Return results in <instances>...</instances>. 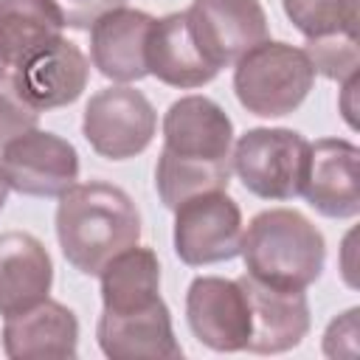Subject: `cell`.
Instances as JSON below:
<instances>
[{
  "mask_svg": "<svg viewBox=\"0 0 360 360\" xmlns=\"http://www.w3.org/2000/svg\"><path fill=\"white\" fill-rule=\"evenodd\" d=\"M233 124L208 96H183L163 115V149L155 166L160 202L174 211L183 200L228 188Z\"/></svg>",
  "mask_w": 360,
  "mask_h": 360,
  "instance_id": "1",
  "label": "cell"
},
{
  "mask_svg": "<svg viewBox=\"0 0 360 360\" xmlns=\"http://www.w3.org/2000/svg\"><path fill=\"white\" fill-rule=\"evenodd\" d=\"M56 239L68 264L98 276L112 256L138 245L141 214L132 197L112 183H73L56 205Z\"/></svg>",
  "mask_w": 360,
  "mask_h": 360,
  "instance_id": "2",
  "label": "cell"
},
{
  "mask_svg": "<svg viewBox=\"0 0 360 360\" xmlns=\"http://www.w3.org/2000/svg\"><path fill=\"white\" fill-rule=\"evenodd\" d=\"M245 273L276 290H307L326 262L323 233L295 208L259 211L242 231Z\"/></svg>",
  "mask_w": 360,
  "mask_h": 360,
  "instance_id": "3",
  "label": "cell"
},
{
  "mask_svg": "<svg viewBox=\"0 0 360 360\" xmlns=\"http://www.w3.org/2000/svg\"><path fill=\"white\" fill-rule=\"evenodd\" d=\"M315 84V68L304 48L264 39L233 62V93L259 118H281L304 104Z\"/></svg>",
  "mask_w": 360,
  "mask_h": 360,
  "instance_id": "4",
  "label": "cell"
},
{
  "mask_svg": "<svg viewBox=\"0 0 360 360\" xmlns=\"http://www.w3.org/2000/svg\"><path fill=\"white\" fill-rule=\"evenodd\" d=\"M307 152L309 141L295 129L256 127L236 141L231 152V169L250 194L284 202L301 194Z\"/></svg>",
  "mask_w": 360,
  "mask_h": 360,
  "instance_id": "5",
  "label": "cell"
},
{
  "mask_svg": "<svg viewBox=\"0 0 360 360\" xmlns=\"http://www.w3.org/2000/svg\"><path fill=\"white\" fill-rule=\"evenodd\" d=\"M82 132L101 158L129 160L152 143L158 132V112L141 90L112 84L90 96L82 115Z\"/></svg>",
  "mask_w": 360,
  "mask_h": 360,
  "instance_id": "6",
  "label": "cell"
},
{
  "mask_svg": "<svg viewBox=\"0 0 360 360\" xmlns=\"http://www.w3.org/2000/svg\"><path fill=\"white\" fill-rule=\"evenodd\" d=\"M242 231V211L225 188L194 194L174 208V253L188 267L236 259Z\"/></svg>",
  "mask_w": 360,
  "mask_h": 360,
  "instance_id": "7",
  "label": "cell"
},
{
  "mask_svg": "<svg viewBox=\"0 0 360 360\" xmlns=\"http://www.w3.org/2000/svg\"><path fill=\"white\" fill-rule=\"evenodd\" d=\"M0 172L17 194L62 197L79 180V152L70 141L34 127L3 146Z\"/></svg>",
  "mask_w": 360,
  "mask_h": 360,
  "instance_id": "8",
  "label": "cell"
},
{
  "mask_svg": "<svg viewBox=\"0 0 360 360\" xmlns=\"http://www.w3.org/2000/svg\"><path fill=\"white\" fill-rule=\"evenodd\" d=\"M186 323L214 352H245L250 340V301L239 278L200 276L186 292Z\"/></svg>",
  "mask_w": 360,
  "mask_h": 360,
  "instance_id": "9",
  "label": "cell"
},
{
  "mask_svg": "<svg viewBox=\"0 0 360 360\" xmlns=\"http://www.w3.org/2000/svg\"><path fill=\"white\" fill-rule=\"evenodd\" d=\"M186 20L200 53L217 70L267 39V14L259 0H194Z\"/></svg>",
  "mask_w": 360,
  "mask_h": 360,
  "instance_id": "10",
  "label": "cell"
},
{
  "mask_svg": "<svg viewBox=\"0 0 360 360\" xmlns=\"http://www.w3.org/2000/svg\"><path fill=\"white\" fill-rule=\"evenodd\" d=\"M360 149L343 138H321L309 143L301 197L329 219H352L360 214L357 188Z\"/></svg>",
  "mask_w": 360,
  "mask_h": 360,
  "instance_id": "11",
  "label": "cell"
},
{
  "mask_svg": "<svg viewBox=\"0 0 360 360\" xmlns=\"http://www.w3.org/2000/svg\"><path fill=\"white\" fill-rule=\"evenodd\" d=\"M11 79L17 93L37 112L56 110L73 104L84 93L90 79V62L76 42L59 37L31 53L22 65H17Z\"/></svg>",
  "mask_w": 360,
  "mask_h": 360,
  "instance_id": "12",
  "label": "cell"
},
{
  "mask_svg": "<svg viewBox=\"0 0 360 360\" xmlns=\"http://www.w3.org/2000/svg\"><path fill=\"white\" fill-rule=\"evenodd\" d=\"M98 349L110 360H177L183 349L172 329V312L163 298L129 312H104L96 323Z\"/></svg>",
  "mask_w": 360,
  "mask_h": 360,
  "instance_id": "13",
  "label": "cell"
},
{
  "mask_svg": "<svg viewBox=\"0 0 360 360\" xmlns=\"http://www.w3.org/2000/svg\"><path fill=\"white\" fill-rule=\"evenodd\" d=\"M250 301V340L245 352L253 354H281L295 349L309 332V301L304 290H276L248 273L239 276Z\"/></svg>",
  "mask_w": 360,
  "mask_h": 360,
  "instance_id": "14",
  "label": "cell"
},
{
  "mask_svg": "<svg viewBox=\"0 0 360 360\" xmlns=\"http://www.w3.org/2000/svg\"><path fill=\"white\" fill-rule=\"evenodd\" d=\"M155 17L138 8H112L90 25V59L104 79L118 84L141 82L146 70V39Z\"/></svg>",
  "mask_w": 360,
  "mask_h": 360,
  "instance_id": "15",
  "label": "cell"
},
{
  "mask_svg": "<svg viewBox=\"0 0 360 360\" xmlns=\"http://www.w3.org/2000/svg\"><path fill=\"white\" fill-rule=\"evenodd\" d=\"M79 321L59 301H39L14 312L3 323V352L11 360H68L76 357Z\"/></svg>",
  "mask_w": 360,
  "mask_h": 360,
  "instance_id": "16",
  "label": "cell"
},
{
  "mask_svg": "<svg viewBox=\"0 0 360 360\" xmlns=\"http://www.w3.org/2000/svg\"><path fill=\"white\" fill-rule=\"evenodd\" d=\"M53 284V262L45 245L25 231L0 233V315L31 309Z\"/></svg>",
  "mask_w": 360,
  "mask_h": 360,
  "instance_id": "17",
  "label": "cell"
},
{
  "mask_svg": "<svg viewBox=\"0 0 360 360\" xmlns=\"http://www.w3.org/2000/svg\"><path fill=\"white\" fill-rule=\"evenodd\" d=\"M146 70L158 82L180 90L202 87L214 82L219 73L197 48L186 11L166 14L152 22L149 39H146Z\"/></svg>",
  "mask_w": 360,
  "mask_h": 360,
  "instance_id": "18",
  "label": "cell"
},
{
  "mask_svg": "<svg viewBox=\"0 0 360 360\" xmlns=\"http://www.w3.org/2000/svg\"><path fill=\"white\" fill-rule=\"evenodd\" d=\"M98 278L104 312H129L160 298V262L152 248L121 250L101 267Z\"/></svg>",
  "mask_w": 360,
  "mask_h": 360,
  "instance_id": "19",
  "label": "cell"
},
{
  "mask_svg": "<svg viewBox=\"0 0 360 360\" xmlns=\"http://www.w3.org/2000/svg\"><path fill=\"white\" fill-rule=\"evenodd\" d=\"M62 17L51 0H0V59L22 65L31 53L62 37Z\"/></svg>",
  "mask_w": 360,
  "mask_h": 360,
  "instance_id": "20",
  "label": "cell"
},
{
  "mask_svg": "<svg viewBox=\"0 0 360 360\" xmlns=\"http://www.w3.org/2000/svg\"><path fill=\"white\" fill-rule=\"evenodd\" d=\"M287 20L307 37H329L340 31H357V0H281Z\"/></svg>",
  "mask_w": 360,
  "mask_h": 360,
  "instance_id": "21",
  "label": "cell"
},
{
  "mask_svg": "<svg viewBox=\"0 0 360 360\" xmlns=\"http://www.w3.org/2000/svg\"><path fill=\"white\" fill-rule=\"evenodd\" d=\"M304 53L309 56L315 73H323L326 79L346 82V79L357 76V68H360L357 31H340V34L307 39Z\"/></svg>",
  "mask_w": 360,
  "mask_h": 360,
  "instance_id": "22",
  "label": "cell"
},
{
  "mask_svg": "<svg viewBox=\"0 0 360 360\" xmlns=\"http://www.w3.org/2000/svg\"><path fill=\"white\" fill-rule=\"evenodd\" d=\"M39 121V112L17 93L14 79L6 73L0 76V146L14 141L17 135L34 129Z\"/></svg>",
  "mask_w": 360,
  "mask_h": 360,
  "instance_id": "23",
  "label": "cell"
},
{
  "mask_svg": "<svg viewBox=\"0 0 360 360\" xmlns=\"http://www.w3.org/2000/svg\"><path fill=\"white\" fill-rule=\"evenodd\" d=\"M68 28H90L98 17L127 6V0H51Z\"/></svg>",
  "mask_w": 360,
  "mask_h": 360,
  "instance_id": "24",
  "label": "cell"
},
{
  "mask_svg": "<svg viewBox=\"0 0 360 360\" xmlns=\"http://www.w3.org/2000/svg\"><path fill=\"white\" fill-rule=\"evenodd\" d=\"M8 183H6V177H3V172H0V211L6 208V200H8Z\"/></svg>",
  "mask_w": 360,
  "mask_h": 360,
  "instance_id": "25",
  "label": "cell"
},
{
  "mask_svg": "<svg viewBox=\"0 0 360 360\" xmlns=\"http://www.w3.org/2000/svg\"><path fill=\"white\" fill-rule=\"evenodd\" d=\"M0 76H6V62L0 59Z\"/></svg>",
  "mask_w": 360,
  "mask_h": 360,
  "instance_id": "26",
  "label": "cell"
}]
</instances>
